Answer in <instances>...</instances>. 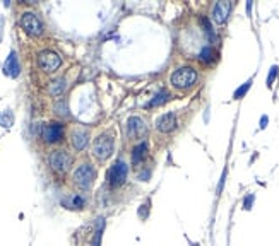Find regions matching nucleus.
I'll use <instances>...</instances> for the list:
<instances>
[{
    "mask_svg": "<svg viewBox=\"0 0 279 246\" xmlns=\"http://www.w3.org/2000/svg\"><path fill=\"white\" fill-rule=\"evenodd\" d=\"M197 80V72L192 67H181L177 72L171 76V84L177 89H187V87H192Z\"/></svg>",
    "mask_w": 279,
    "mask_h": 246,
    "instance_id": "1",
    "label": "nucleus"
},
{
    "mask_svg": "<svg viewBox=\"0 0 279 246\" xmlns=\"http://www.w3.org/2000/svg\"><path fill=\"white\" fill-rule=\"evenodd\" d=\"M95 178H96V171L95 168L91 164H81L76 171H74V181L79 188L82 190H89L95 183Z\"/></svg>",
    "mask_w": 279,
    "mask_h": 246,
    "instance_id": "2",
    "label": "nucleus"
},
{
    "mask_svg": "<svg viewBox=\"0 0 279 246\" xmlns=\"http://www.w3.org/2000/svg\"><path fill=\"white\" fill-rule=\"evenodd\" d=\"M48 163H50L51 169L57 171V173H67L72 166V156L69 152L62 151V149H57L50 154L48 157Z\"/></svg>",
    "mask_w": 279,
    "mask_h": 246,
    "instance_id": "3",
    "label": "nucleus"
},
{
    "mask_svg": "<svg viewBox=\"0 0 279 246\" xmlns=\"http://www.w3.org/2000/svg\"><path fill=\"white\" fill-rule=\"evenodd\" d=\"M93 154L98 157L99 161H106L113 154V138L112 135L103 134L93 144Z\"/></svg>",
    "mask_w": 279,
    "mask_h": 246,
    "instance_id": "4",
    "label": "nucleus"
},
{
    "mask_svg": "<svg viewBox=\"0 0 279 246\" xmlns=\"http://www.w3.org/2000/svg\"><path fill=\"white\" fill-rule=\"evenodd\" d=\"M127 174H129L127 163H125V161H122V159L115 161V164H113V166L110 168V171H108V183L112 184L113 188H115V186H120V184L125 183Z\"/></svg>",
    "mask_w": 279,
    "mask_h": 246,
    "instance_id": "5",
    "label": "nucleus"
},
{
    "mask_svg": "<svg viewBox=\"0 0 279 246\" xmlns=\"http://www.w3.org/2000/svg\"><path fill=\"white\" fill-rule=\"evenodd\" d=\"M21 26L29 36H40L43 33V22L33 12H24L21 15Z\"/></svg>",
    "mask_w": 279,
    "mask_h": 246,
    "instance_id": "6",
    "label": "nucleus"
},
{
    "mask_svg": "<svg viewBox=\"0 0 279 246\" xmlns=\"http://www.w3.org/2000/svg\"><path fill=\"white\" fill-rule=\"evenodd\" d=\"M40 135L48 144H57V142H60L62 137H64V125L57 122L45 123V125H41Z\"/></svg>",
    "mask_w": 279,
    "mask_h": 246,
    "instance_id": "7",
    "label": "nucleus"
},
{
    "mask_svg": "<svg viewBox=\"0 0 279 246\" xmlns=\"http://www.w3.org/2000/svg\"><path fill=\"white\" fill-rule=\"evenodd\" d=\"M62 60L55 51H50V50H45L38 55V65H40L41 70L45 72H55V70L60 67Z\"/></svg>",
    "mask_w": 279,
    "mask_h": 246,
    "instance_id": "8",
    "label": "nucleus"
},
{
    "mask_svg": "<svg viewBox=\"0 0 279 246\" xmlns=\"http://www.w3.org/2000/svg\"><path fill=\"white\" fill-rule=\"evenodd\" d=\"M127 135L131 138H135V140H142L148 135V127L146 123L142 122L139 116H132L127 122Z\"/></svg>",
    "mask_w": 279,
    "mask_h": 246,
    "instance_id": "9",
    "label": "nucleus"
},
{
    "mask_svg": "<svg viewBox=\"0 0 279 246\" xmlns=\"http://www.w3.org/2000/svg\"><path fill=\"white\" fill-rule=\"evenodd\" d=\"M231 7H233L231 2H218V4L213 7V19H214V22H218V24H223V22H226L230 12H231Z\"/></svg>",
    "mask_w": 279,
    "mask_h": 246,
    "instance_id": "10",
    "label": "nucleus"
},
{
    "mask_svg": "<svg viewBox=\"0 0 279 246\" xmlns=\"http://www.w3.org/2000/svg\"><path fill=\"white\" fill-rule=\"evenodd\" d=\"M177 127V115L175 113H164L156 120V128L163 134H168Z\"/></svg>",
    "mask_w": 279,
    "mask_h": 246,
    "instance_id": "11",
    "label": "nucleus"
},
{
    "mask_svg": "<svg viewBox=\"0 0 279 246\" xmlns=\"http://www.w3.org/2000/svg\"><path fill=\"white\" fill-rule=\"evenodd\" d=\"M19 72H21V67H19L17 55H16V51H11L4 63V74L9 77H17Z\"/></svg>",
    "mask_w": 279,
    "mask_h": 246,
    "instance_id": "12",
    "label": "nucleus"
},
{
    "mask_svg": "<svg viewBox=\"0 0 279 246\" xmlns=\"http://www.w3.org/2000/svg\"><path fill=\"white\" fill-rule=\"evenodd\" d=\"M70 142H72L74 149L76 151H82L87 145V132L86 130H74L72 137H70Z\"/></svg>",
    "mask_w": 279,
    "mask_h": 246,
    "instance_id": "13",
    "label": "nucleus"
},
{
    "mask_svg": "<svg viewBox=\"0 0 279 246\" xmlns=\"http://www.w3.org/2000/svg\"><path fill=\"white\" fill-rule=\"evenodd\" d=\"M146 154H148V142H139L132 151V164L142 163L146 159Z\"/></svg>",
    "mask_w": 279,
    "mask_h": 246,
    "instance_id": "14",
    "label": "nucleus"
},
{
    "mask_svg": "<svg viewBox=\"0 0 279 246\" xmlns=\"http://www.w3.org/2000/svg\"><path fill=\"white\" fill-rule=\"evenodd\" d=\"M62 203H64L67 209H82V207L86 205V199L81 195H70L62 200Z\"/></svg>",
    "mask_w": 279,
    "mask_h": 246,
    "instance_id": "15",
    "label": "nucleus"
},
{
    "mask_svg": "<svg viewBox=\"0 0 279 246\" xmlns=\"http://www.w3.org/2000/svg\"><path fill=\"white\" fill-rule=\"evenodd\" d=\"M66 87H67V82H66V79L64 77H57V79H53L50 82V92L53 96H60V94H64V91H66Z\"/></svg>",
    "mask_w": 279,
    "mask_h": 246,
    "instance_id": "16",
    "label": "nucleus"
},
{
    "mask_svg": "<svg viewBox=\"0 0 279 246\" xmlns=\"http://www.w3.org/2000/svg\"><path fill=\"white\" fill-rule=\"evenodd\" d=\"M170 99V92L168 91H164V89H161L160 92H158L154 98L151 99V101L148 103V108H154V106H161V105H164V103Z\"/></svg>",
    "mask_w": 279,
    "mask_h": 246,
    "instance_id": "17",
    "label": "nucleus"
},
{
    "mask_svg": "<svg viewBox=\"0 0 279 246\" xmlns=\"http://www.w3.org/2000/svg\"><path fill=\"white\" fill-rule=\"evenodd\" d=\"M199 58L204 62V63H213V62L216 60V50H214L213 46H204L202 50H200Z\"/></svg>",
    "mask_w": 279,
    "mask_h": 246,
    "instance_id": "18",
    "label": "nucleus"
},
{
    "mask_svg": "<svg viewBox=\"0 0 279 246\" xmlns=\"http://www.w3.org/2000/svg\"><path fill=\"white\" fill-rule=\"evenodd\" d=\"M12 122H14V116H12L11 111H5L0 115V125H2V127H11Z\"/></svg>",
    "mask_w": 279,
    "mask_h": 246,
    "instance_id": "19",
    "label": "nucleus"
},
{
    "mask_svg": "<svg viewBox=\"0 0 279 246\" xmlns=\"http://www.w3.org/2000/svg\"><path fill=\"white\" fill-rule=\"evenodd\" d=\"M55 111L58 113V115L62 116H69V109H67V103L64 101V99H60V101L55 105Z\"/></svg>",
    "mask_w": 279,
    "mask_h": 246,
    "instance_id": "20",
    "label": "nucleus"
},
{
    "mask_svg": "<svg viewBox=\"0 0 279 246\" xmlns=\"http://www.w3.org/2000/svg\"><path fill=\"white\" fill-rule=\"evenodd\" d=\"M250 86H252V80H248V82H245V84H243V86L240 87V89H236V92H235V98H236V99H240V98H242V96L245 94L246 91L250 89Z\"/></svg>",
    "mask_w": 279,
    "mask_h": 246,
    "instance_id": "21",
    "label": "nucleus"
},
{
    "mask_svg": "<svg viewBox=\"0 0 279 246\" xmlns=\"http://www.w3.org/2000/svg\"><path fill=\"white\" fill-rule=\"evenodd\" d=\"M202 24H204V28H206V33L209 34V38H211V40H214V38H216V34H214L213 26H211V22L207 21L206 17H202Z\"/></svg>",
    "mask_w": 279,
    "mask_h": 246,
    "instance_id": "22",
    "label": "nucleus"
},
{
    "mask_svg": "<svg viewBox=\"0 0 279 246\" xmlns=\"http://www.w3.org/2000/svg\"><path fill=\"white\" fill-rule=\"evenodd\" d=\"M278 76V67H272L271 69V74H269V77H267V86H271L272 84V79Z\"/></svg>",
    "mask_w": 279,
    "mask_h": 246,
    "instance_id": "23",
    "label": "nucleus"
},
{
    "mask_svg": "<svg viewBox=\"0 0 279 246\" xmlns=\"http://www.w3.org/2000/svg\"><path fill=\"white\" fill-rule=\"evenodd\" d=\"M252 202H254V195H250L248 199H245V209H250Z\"/></svg>",
    "mask_w": 279,
    "mask_h": 246,
    "instance_id": "24",
    "label": "nucleus"
},
{
    "mask_svg": "<svg viewBox=\"0 0 279 246\" xmlns=\"http://www.w3.org/2000/svg\"><path fill=\"white\" fill-rule=\"evenodd\" d=\"M265 123H267V116H264V118H262V125H261L262 128L265 127Z\"/></svg>",
    "mask_w": 279,
    "mask_h": 246,
    "instance_id": "25",
    "label": "nucleus"
},
{
    "mask_svg": "<svg viewBox=\"0 0 279 246\" xmlns=\"http://www.w3.org/2000/svg\"><path fill=\"white\" fill-rule=\"evenodd\" d=\"M190 246H200V245H199V243H192Z\"/></svg>",
    "mask_w": 279,
    "mask_h": 246,
    "instance_id": "26",
    "label": "nucleus"
}]
</instances>
